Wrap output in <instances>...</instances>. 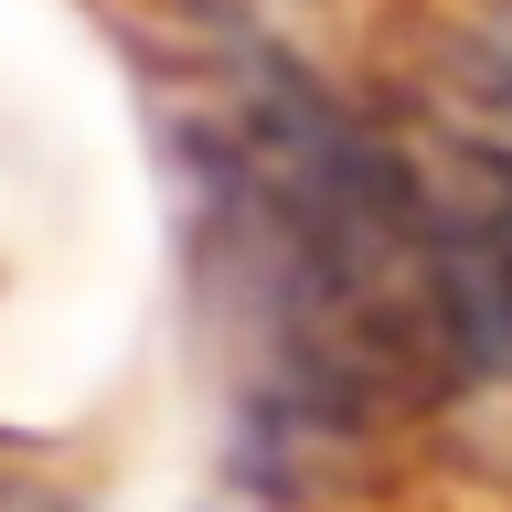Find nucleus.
<instances>
[{
	"label": "nucleus",
	"instance_id": "obj_1",
	"mask_svg": "<svg viewBox=\"0 0 512 512\" xmlns=\"http://www.w3.org/2000/svg\"><path fill=\"white\" fill-rule=\"evenodd\" d=\"M203 182L224 203V267L246 278L267 395L299 427H363L459 384L416 139L256 43L224 64Z\"/></svg>",
	"mask_w": 512,
	"mask_h": 512
}]
</instances>
